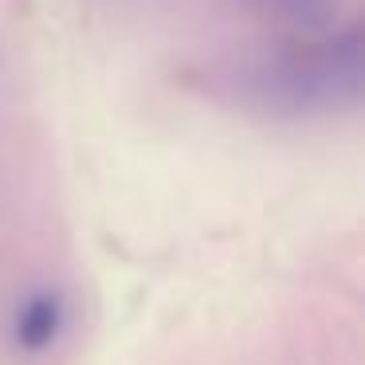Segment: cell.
I'll list each match as a JSON object with an SVG mask.
<instances>
[{
	"instance_id": "1",
	"label": "cell",
	"mask_w": 365,
	"mask_h": 365,
	"mask_svg": "<svg viewBox=\"0 0 365 365\" xmlns=\"http://www.w3.org/2000/svg\"><path fill=\"white\" fill-rule=\"evenodd\" d=\"M59 326H63V299L56 291H36L16 314V341L28 354H40L59 338Z\"/></svg>"
}]
</instances>
